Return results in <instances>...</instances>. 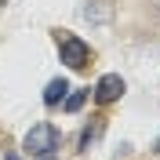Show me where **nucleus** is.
I'll return each instance as SVG.
<instances>
[{"instance_id": "5", "label": "nucleus", "mask_w": 160, "mask_h": 160, "mask_svg": "<svg viewBox=\"0 0 160 160\" xmlns=\"http://www.w3.org/2000/svg\"><path fill=\"white\" fill-rule=\"evenodd\" d=\"M102 131H106V117H91V124H84V131H80V138H77L80 153H88L91 146L102 138Z\"/></svg>"}, {"instance_id": "3", "label": "nucleus", "mask_w": 160, "mask_h": 160, "mask_svg": "<svg viewBox=\"0 0 160 160\" xmlns=\"http://www.w3.org/2000/svg\"><path fill=\"white\" fill-rule=\"evenodd\" d=\"M91 98L98 102V106H113V102H120V98H124V77H120V73H106V77H98Z\"/></svg>"}, {"instance_id": "1", "label": "nucleus", "mask_w": 160, "mask_h": 160, "mask_svg": "<svg viewBox=\"0 0 160 160\" xmlns=\"http://www.w3.org/2000/svg\"><path fill=\"white\" fill-rule=\"evenodd\" d=\"M55 48H58V58L69 66V69H88L91 66V44L80 40L69 29H55Z\"/></svg>"}, {"instance_id": "9", "label": "nucleus", "mask_w": 160, "mask_h": 160, "mask_svg": "<svg viewBox=\"0 0 160 160\" xmlns=\"http://www.w3.org/2000/svg\"><path fill=\"white\" fill-rule=\"evenodd\" d=\"M153 153H157V157H160V138H157V142H153Z\"/></svg>"}, {"instance_id": "4", "label": "nucleus", "mask_w": 160, "mask_h": 160, "mask_svg": "<svg viewBox=\"0 0 160 160\" xmlns=\"http://www.w3.org/2000/svg\"><path fill=\"white\" fill-rule=\"evenodd\" d=\"M113 15H117V4H113V0H88V4L80 8V18L91 22V26H109Z\"/></svg>"}, {"instance_id": "2", "label": "nucleus", "mask_w": 160, "mask_h": 160, "mask_svg": "<svg viewBox=\"0 0 160 160\" xmlns=\"http://www.w3.org/2000/svg\"><path fill=\"white\" fill-rule=\"evenodd\" d=\"M62 146V131L51 124V120H40L26 131V138H22V149L29 153V157H44V153H55Z\"/></svg>"}, {"instance_id": "8", "label": "nucleus", "mask_w": 160, "mask_h": 160, "mask_svg": "<svg viewBox=\"0 0 160 160\" xmlns=\"http://www.w3.org/2000/svg\"><path fill=\"white\" fill-rule=\"evenodd\" d=\"M33 160H58L55 153H44V157H33Z\"/></svg>"}, {"instance_id": "11", "label": "nucleus", "mask_w": 160, "mask_h": 160, "mask_svg": "<svg viewBox=\"0 0 160 160\" xmlns=\"http://www.w3.org/2000/svg\"><path fill=\"white\" fill-rule=\"evenodd\" d=\"M0 8H4V0H0Z\"/></svg>"}, {"instance_id": "7", "label": "nucleus", "mask_w": 160, "mask_h": 160, "mask_svg": "<svg viewBox=\"0 0 160 160\" xmlns=\"http://www.w3.org/2000/svg\"><path fill=\"white\" fill-rule=\"evenodd\" d=\"M88 95H91V91H84V88H80V91H66V98H62V109H66V113H80V109H84V102H88Z\"/></svg>"}, {"instance_id": "6", "label": "nucleus", "mask_w": 160, "mask_h": 160, "mask_svg": "<svg viewBox=\"0 0 160 160\" xmlns=\"http://www.w3.org/2000/svg\"><path fill=\"white\" fill-rule=\"evenodd\" d=\"M66 91H69V80H66V77H55V80H48V88H44V106H48V109L62 106Z\"/></svg>"}, {"instance_id": "10", "label": "nucleus", "mask_w": 160, "mask_h": 160, "mask_svg": "<svg viewBox=\"0 0 160 160\" xmlns=\"http://www.w3.org/2000/svg\"><path fill=\"white\" fill-rule=\"evenodd\" d=\"M4 160H18V153H8V157H4Z\"/></svg>"}]
</instances>
